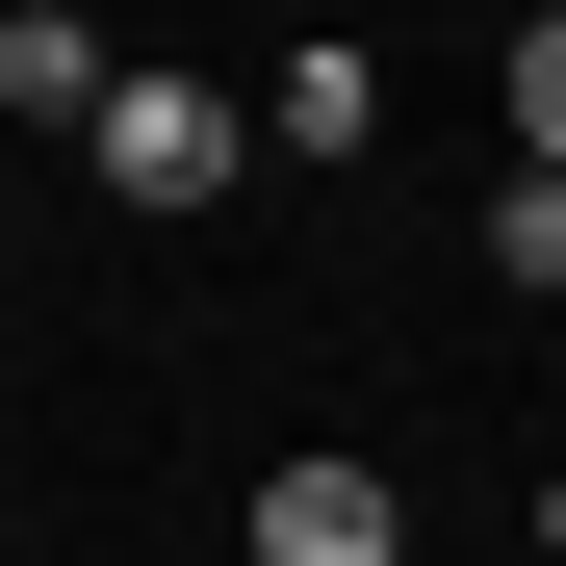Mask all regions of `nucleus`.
Returning <instances> with one entry per match:
<instances>
[{"label":"nucleus","instance_id":"obj_3","mask_svg":"<svg viewBox=\"0 0 566 566\" xmlns=\"http://www.w3.org/2000/svg\"><path fill=\"white\" fill-rule=\"evenodd\" d=\"M0 104L27 129H104V27H77V0H0Z\"/></svg>","mask_w":566,"mask_h":566},{"label":"nucleus","instance_id":"obj_5","mask_svg":"<svg viewBox=\"0 0 566 566\" xmlns=\"http://www.w3.org/2000/svg\"><path fill=\"white\" fill-rule=\"evenodd\" d=\"M490 283H541V310H566V180H490Z\"/></svg>","mask_w":566,"mask_h":566},{"label":"nucleus","instance_id":"obj_2","mask_svg":"<svg viewBox=\"0 0 566 566\" xmlns=\"http://www.w3.org/2000/svg\"><path fill=\"white\" fill-rule=\"evenodd\" d=\"M258 566H412V490H387V463H283V490H258Z\"/></svg>","mask_w":566,"mask_h":566},{"label":"nucleus","instance_id":"obj_1","mask_svg":"<svg viewBox=\"0 0 566 566\" xmlns=\"http://www.w3.org/2000/svg\"><path fill=\"white\" fill-rule=\"evenodd\" d=\"M77 155H104V207H207V180L258 155V104H232V77H104Z\"/></svg>","mask_w":566,"mask_h":566},{"label":"nucleus","instance_id":"obj_6","mask_svg":"<svg viewBox=\"0 0 566 566\" xmlns=\"http://www.w3.org/2000/svg\"><path fill=\"white\" fill-rule=\"evenodd\" d=\"M515 180H566V0L515 27Z\"/></svg>","mask_w":566,"mask_h":566},{"label":"nucleus","instance_id":"obj_4","mask_svg":"<svg viewBox=\"0 0 566 566\" xmlns=\"http://www.w3.org/2000/svg\"><path fill=\"white\" fill-rule=\"evenodd\" d=\"M258 129H283V155H360V129H387V52H283Z\"/></svg>","mask_w":566,"mask_h":566}]
</instances>
